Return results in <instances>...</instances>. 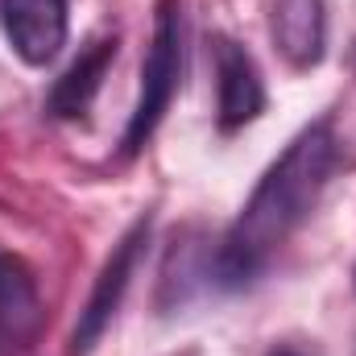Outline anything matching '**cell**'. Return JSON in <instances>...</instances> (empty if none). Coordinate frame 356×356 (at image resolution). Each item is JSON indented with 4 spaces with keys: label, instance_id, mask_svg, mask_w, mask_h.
Here are the masks:
<instances>
[{
    "label": "cell",
    "instance_id": "1",
    "mask_svg": "<svg viewBox=\"0 0 356 356\" xmlns=\"http://www.w3.org/2000/svg\"><path fill=\"white\" fill-rule=\"evenodd\" d=\"M336 162H340V141L332 133V120L307 124L261 175L232 228L211 249V286L220 290L249 286L273 261V253L311 220L323 186L332 182Z\"/></svg>",
    "mask_w": 356,
    "mask_h": 356
},
{
    "label": "cell",
    "instance_id": "2",
    "mask_svg": "<svg viewBox=\"0 0 356 356\" xmlns=\"http://www.w3.org/2000/svg\"><path fill=\"white\" fill-rule=\"evenodd\" d=\"M178 83H182V8H178V0H162L158 13H154V38H149L145 63H141L137 108H133V116L124 124V137H120L124 158H133L149 145L162 116L175 104Z\"/></svg>",
    "mask_w": 356,
    "mask_h": 356
},
{
    "label": "cell",
    "instance_id": "3",
    "mask_svg": "<svg viewBox=\"0 0 356 356\" xmlns=\"http://www.w3.org/2000/svg\"><path fill=\"white\" fill-rule=\"evenodd\" d=\"M207 46H211V71H216V124L220 133H236L266 112L261 71L253 54L228 33H216Z\"/></svg>",
    "mask_w": 356,
    "mask_h": 356
},
{
    "label": "cell",
    "instance_id": "4",
    "mask_svg": "<svg viewBox=\"0 0 356 356\" xmlns=\"http://www.w3.org/2000/svg\"><path fill=\"white\" fill-rule=\"evenodd\" d=\"M145 245H149V216H141V220L112 245L108 261L99 266V277H95V286H91L88 307H83V315H79V323H75V353H88L91 344L104 336V327L112 323V315L120 311L124 290H129V282H133V269L141 261Z\"/></svg>",
    "mask_w": 356,
    "mask_h": 356
},
{
    "label": "cell",
    "instance_id": "5",
    "mask_svg": "<svg viewBox=\"0 0 356 356\" xmlns=\"http://www.w3.org/2000/svg\"><path fill=\"white\" fill-rule=\"evenodd\" d=\"M0 25L21 63L46 67L67 46L71 8L67 0H0Z\"/></svg>",
    "mask_w": 356,
    "mask_h": 356
},
{
    "label": "cell",
    "instance_id": "6",
    "mask_svg": "<svg viewBox=\"0 0 356 356\" xmlns=\"http://www.w3.org/2000/svg\"><path fill=\"white\" fill-rule=\"evenodd\" d=\"M46 323L38 277L13 253H0V356H25Z\"/></svg>",
    "mask_w": 356,
    "mask_h": 356
},
{
    "label": "cell",
    "instance_id": "7",
    "mask_svg": "<svg viewBox=\"0 0 356 356\" xmlns=\"http://www.w3.org/2000/svg\"><path fill=\"white\" fill-rule=\"evenodd\" d=\"M269 33L277 54L294 71H311L323 63L327 50V4L323 0H273Z\"/></svg>",
    "mask_w": 356,
    "mask_h": 356
},
{
    "label": "cell",
    "instance_id": "8",
    "mask_svg": "<svg viewBox=\"0 0 356 356\" xmlns=\"http://www.w3.org/2000/svg\"><path fill=\"white\" fill-rule=\"evenodd\" d=\"M112 58H116V33L91 38L88 46L79 50V58L54 79V88L46 95L50 116H58V120H79V116H88V108L95 104V95L104 88V75H108Z\"/></svg>",
    "mask_w": 356,
    "mask_h": 356
},
{
    "label": "cell",
    "instance_id": "9",
    "mask_svg": "<svg viewBox=\"0 0 356 356\" xmlns=\"http://www.w3.org/2000/svg\"><path fill=\"white\" fill-rule=\"evenodd\" d=\"M269 356H302V353H294V348H273Z\"/></svg>",
    "mask_w": 356,
    "mask_h": 356
}]
</instances>
